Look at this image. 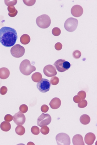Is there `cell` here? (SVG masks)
<instances>
[{"instance_id": "obj_13", "label": "cell", "mask_w": 97, "mask_h": 145, "mask_svg": "<svg viewBox=\"0 0 97 145\" xmlns=\"http://www.w3.org/2000/svg\"><path fill=\"white\" fill-rule=\"evenodd\" d=\"M96 139L95 135L93 133H87L85 136L84 141L85 143L87 145L93 144Z\"/></svg>"}, {"instance_id": "obj_34", "label": "cell", "mask_w": 97, "mask_h": 145, "mask_svg": "<svg viewBox=\"0 0 97 145\" xmlns=\"http://www.w3.org/2000/svg\"><path fill=\"white\" fill-rule=\"evenodd\" d=\"M8 91L7 87L4 86L2 87L0 89V93L2 95H4L6 94Z\"/></svg>"}, {"instance_id": "obj_14", "label": "cell", "mask_w": 97, "mask_h": 145, "mask_svg": "<svg viewBox=\"0 0 97 145\" xmlns=\"http://www.w3.org/2000/svg\"><path fill=\"white\" fill-rule=\"evenodd\" d=\"M61 102L59 98L56 97L53 98L49 104L51 108L53 109H57L59 108L61 106Z\"/></svg>"}, {"instance_id": "obj_1", "label": "cell", "mask_w": 97, "mask_h": 145, "mask_svg": "<svg viewBox=\"0 0 97 145\" xmlns=\"http://www.w3.org/2000/svg\"><path fill=\"white\" fill-rule=\"evenodd\" d=\"M18 38L16 30L13 28L4 27L0 29V42L7 47L13 46Z\"/></svg>"}, {"instance_id": "obj_19", "label": "cell", "mask_w": 97, "mask_h": 145, "mask_svg": "<svg viewBox=\"0 0 97 145\" xmlns=\"http://www.w3.org/2000/svg\"><path fill=\"white\" fill-rule=\"evenodd\" d=\"M80 122L83 125L88 124L90 121V116L87 114H84L82 115L80 117Z\"/></svg>"}, {"instance_id": "obj_3", "label": "cell", "mask_w": 97, "mask_h": 145, "mask_svg": "<svg viewBox=\"0 0 97 145\" xmlns=\"http://www.w3.org/2000/svg\"><path fill=\"white\" fill-rule=\"evenodd\" d=\"M37 26L42 29H46L50 25L51 20L50 17L46 14H43L38 17L36 19Z\"/></svg>"}, {"instance_id": "obj_4", "label": "cell", "mask_w": 97, "mask_h": 145, "mask_svg": "<svg viewBox=\"0 0 97 145\" xmlns=\"http://www.w3.org/2000/svg\"><path fill=\"white\" fill-rule=\"evenodd\" d=\"M57 70L61 72H64L68 70L71 65L69 62L66 61L64 59H61L57 60L54 64Z\"/></svg>"}, {"instance_id": "obj_15", "label": "cell", "mask_w": 97, "mask_h": 145, "mask_svg": "<svg viewBox=\"0 0 97 145\" xmlns=\"http://www.w3.org/2000/svg\"><path fill=\"white\" fill-rule=\"evenodd\" d=\"M72 143L74 145H84L83 137L80 134H77L72 138Z\"/></svg>"}, {"instance_id": "obj_23", "label": "cell", "mask_w": 97, "mask_h": 145, "mask_svg": "<svg viewBox=\"0 0 97 145\" xmlns=\"http://www.w3.org/2000/svg\"><path fill=\"white\" fill-rule=\"evenodd\" d=\"M40 128L36 126H33L31 129L32 133L35 135H37L40 132Z\"/></svg>"}, {"instance_id": "obj_8", "label": "cell", "mask_w": 97, "mask_h": 145, "mask_svg": "<svg viewBox=\"0 0 97 145\" xmlns=\"http://www.w3.org/2000/svg\"><path fill=\"white\" fill-rule=\"evenodd\" d=\"M56 139L57 145H69L71 144L70 137L66 133H61L58 134Z\"/></svg>"}, {"instance_id": "obj_17", "label": "cell", "mask_w": 97, "mask_h": 145, "mask_svg": "<svg viewBox=\"0 0 97 145\" xmlns=\"http://www.w3.org/2000/svg\"><path fill=\"white\" fill-rule=\"evenodd\" d=\"M8 10L9 12V16L11 17H15L17 15L18 12L15 7L13 6H9L8 7Z\"/></svg>"}, {"instance_id": "obj_22", "label": "cell", "mask_w": 97, "mask_h": 145, "mask_svg": "<svg viewBox=\"0 0 97 145\" xmlns=\"http://www.w3.org/2000/svg\"><path fill=\"white\" fill-rule=\"evenodd\" d=\"M15 131L16 133L18 135L21 136L25 134V129L22 125H19L15 128Z\"/></svg>"}, {"instance_id": "obj_32", "label": "cell", "mask_w": 97, "mask_h": 145, "mask_svg": "<svg viewBox=\"0 0 97 145\" xmlns=\"http://www.w3.org/2000/svg\"><path fill=\"white\" fill-rule=\"evenodd\" d=\"M24 3L28 6H31L36 3V1H23Z\"/></svg>"}, {"instance_id": "obj_9", "label": "cell", "mask_w": 97, "mask_h": 145, "mask_svg": "<svg viewBox=\"0 0 97 145\" xmlns=\"http://www.w3.org/2000/svg\"><path fill=\"white\" fill-rule=\"evenodd\" d=\"M51 117L49 114L42 113L37 119V126L40 127L47 126L51 123Z\"/></svg>"}, {"instance_id": "obj_10", "label": "cell", "mask_w": 97, "mask_h": 145, "mask_svg": "<svg viewBox=\"0 0 97 145\" xmlns=\"http://www.w3.org/2000/svg\"><path fill=\"white\" fill-rule=\"evenodd\" d=\"M13 117V121L17 125H23L26 121V118L25 115L21 111L16 113Z\"/></svg>"}, {"instance_id": "obj_25", "label": "cell", "mask_w": 97, "mask_h": 145, "mask_svg": "<svg viewBox=\"0 0 97 145\" xmlns=\"http://www.w3.org/2000/svg\"><path fill=\"white\" fill-rule=\"evenodd\" d=\"M50 129L46 126H44L42 127L40 130L41 133L44 135H46L50 132Z\"/></svg>"}, {"instance_id": "obj_28", "label": "cell", "mask_w": 97, "mask_h": 145, "mask_svg": "<svg viewBox=\"0 0 97 145\" xmlns=\"http://www.w3.org/2000/svg\"><path fill=\"white\" fill-rule=\"evenodd\" d=\"M19 110L23 113H25L28 110V107L26 105L23 104L20 106L19 108Z\"/></svg>"}, {"instance_id": "obj_7", "label": "cell", "mask_w": 97, "mask_h": 145, "mask_svg": "<svg viewBox=\"0 0 97 145\" xmlns=\"http://www.w3.org/2000/svg\"><path fill=\"white\" fill-rule=\"evenodd\" d=\"M10 52L12 56L16 58H20L23 56L25 52V49L19 44L15 45L12 48Z\"/></svg>"}, {"instance_id": "obj_11", "label": "cell", "mask_w": 97, "mask_h": 145, "mask_svg": "<svg viewBox=\"0 0 97 145\" xmlns=\"http://www.w3.org/2000/svg\"><path fill=\"white\" fill-rule=\"evenodd\" d=\"M43 72L45 75L48 77L55 76L57 74L55 67L50 64L47 65L44 68Z\"/></svg>"}, {"instance_id": "obj_30", "label": "cell", "mask_w": 97, "mask_h": 145, "mask_svg": "<svg viewBox=\"0 0 97 145\" xmlns=\"http://www.w3.org/2000/svg\"><path fill=\"white\" fill-rule=\"evenodd\" d=\"M17 0H15V1H4L5 4L8 6L11 5L13 6L17 4Z\"/></svg>"}, {"instance_id": "obj_29", "label": "cell", "mask_w": 97, "mask_h": 145, "mask_svg": "<svg viewBox=\"0 0 97 145\" xmlns=\"http://www.w3.org/2000/svg\"><path fill=\"white\" fill-rule=\"evenodd\" d=\"M72 55L73 57L76 59H79L81 56V52L78 51V50H76L74 51L72 53Z\"/></svg>"}, {"instance_id": "obj_20", "label": "cell", "mask_w": 97, "mask_h": 145, "mask_svg": "<svg viewBox=\"0 0 97 145\" xmlns=\"http://www.w3.org/2000/svg\"><path fill=\"white\" fill-rule=\"evenodd\" d=\"M31 38L30 36L27 34H24L22 35L20 38V42L23 44H27L30 42Z\"/></svg>"}, {"instance_id": "obj_27", "label": "cell", "mask_w": 97, "mask_h": 145, "mask_svg": "<svg viewBox=\"0 0 97 145\" xmlns=\"http://www.w3.org/2000/svg\"><path fill=\"white\" fill-rule=\"evenodd\" d=\"M87 104L88 103L86 100L84 99L78 103V106L80 108H84L87 107Z\"/></svg>"}, {"instance_id": "obj_35", "label": "cell", "mask_w": 97, "mask_h": 145, "mask_svg": "<svg viewBox=\"0 0 97 145\" xmlns=\"http://www.w3.org/2000/svg\"><path fill=\"white\" fill-rule=\"evenodd\" d=\"M49 109V107L46 104H44L41 107V110L43 113H47Z\"/></svg>"}, {"instance_id": "obj_21", "label": "cell", "mask_w": 97, "mask_h": 145, "mask_svg": "<svg viewBox=\"0 0 97 145\" xmlns=\"http://www.w3.org/2000/svg\"><path fill=\"white\" fill-rule=\"evenodd\" d=\"M31 79L33 82H38L41 80L42 79V76L40 72H36L32 75Z\"/></svg>"}, {"instance_id": "obj_33", "label": "cell", "mask_w": 97, "mask_h": 145, "mask_svg": "<svg viewBox=\"0 0 97 145\" xmlns=\"http://www.w3.org/2000/svg\"><path fill=\"white\" fill-rule=\"evenodd\" d=\"M13 119V116L9 114H7L5 116L4 118V120L5 121L7 122H11Z\"/></svg>"}, {"instance_id": "obj_36", "label": "cell", "mask_w": 97, "mask_h": 145, "mask_svg": "<svg viewBox=\"0 0 97 145\" xmlns=\"http://www.w3.org/2000/svg\"><path fill=\"white\" fill-rule=\"evenodd\" d=\"M62 44L60 42L57 43L55 44V48L57 51H60L62 49Z\"/></svg>"}, {"instance_id": "obj_5", "label": "cell", "mask_w": 97, "mask_h": 145, "mask_svg": "<svg viewBox=\"0 0 97 145\" xmlns=\"http://www.w3.org/2000/svg\"><path fill=\"white\" fill-rule=\"evenodd\" d=\"M78 22L77 19L73 18L68 19L65 21L64 27L67 31L73 32L76 29Z\"/></svg>"}, {"instance_id": "obj_24", "label": "cell", "mask_w": 97, "mask_h": 145, "mask_svg": "<svg viewBox=\"0 0 97 145\" xmlns=\"http://www.w3.org/2000/svg\"><path fill=\"white\" fill-rule=\"evenodd\" d=\"M60 29L58 27H56L53 28L52 30V33L55 36H57L60 35L61 34Z\"/></svg>"}, {"instance_id": "obj_31", "label": "cell", "mask_w": 97, "mask_h": 145, "mask_svg": "<svg viewBox=\"0 0 97 145\" xmlns=\"http://www.w3.org/2000/svg\"><path fill=\"white\" fill-rule=\"evenodd\" d=\"M77 94L80 97L82 100L84 99L86 97V93L83 91H79L78 93Z\"/></svg>"}, {"instance_id": "obj_37", "label": "cell", "mask_w": 97, "mask_h": 145, "mask_svg": "<svg viewBox=\"0 0 97 145\" xmlns=\"http://www.w3.org/2000/svg\"><path fill=\"white\" fill-rule=\"evenodd\" d=\"M73 100L74 102L77 103H78L81 101V99L79 96L77 95L74 97Z\"/></svg>"}, {"instance_id": "obj_6", "label": "cell", "mask_w": 97, "mask_h": 145, "mask_svg": "<svg viewBox=\"0 0 97 145\" xmlns=\"http://www.w3.org/2000/svg\"><path fill=\"white\" fill-rule=\"evenodd\" d=\"M51 86L50 81L45 78L42 79L37 84V88L41 92L43 93H45L49 91Z\"/></svg>"}, {"instance_id": "obj_26", "label": "cell", "mask_w": 97, "mask_h": 145, "mask_svg": "<svg viewBox=\"0 0 97 145\" xmlns=\"http://www.w3.org/2000/svg\"><path fill=\"white\" fill-rule=\"evenodd\" d=\"M59 82V79L56 76L52 77L51 80L50 82L51 84L53 85H56Z\"/></svg>"}, {"instance_id": "obj_2", "label": "cell", "mask_w": 97, "mask_h": 145, "mask_svg": "<svg viewBox=\"0 0 97 145\" xmlns=\"http://www.w3.org/2000/svg\"><path fill=\"white\" fill-rule=\"evenodd\" d=\"M36 67L31 65L28 59L24 60L21 63L19 70L25 76L30 75L33 72L36 70Z\"/></svg>"}, {"instance_id": "obj_18", "label": "cell", "mask_w": 97, "mask_h": 145, "mask_svg": "<svg viewBox=\"0 0 97 145\" xmlns=\"http://www.w3.org/2000/svg\"><path fill=\"white\" fill-rule=\"evenodd\" d=\"M0 127L2 131L4 132H8L11 129V125L8 122L3 121L1 123L0 125Z\"/></svg>"}, {"instance_id": "obj_12", "label": "cell", "mask_w": 97, "mask_h": 145, "mask_svg": "<svg viewBox=\"0 0 97 145\" xmlns=\"http://www.w3.org/2000/svg\"><path fill=\"white\" fill-rule=\"evenodd\" d=\"M83 8L79 5H76L73 7L71 9V12L73 16L76 17L81 16L83 13Z\"/></svg>"}, {"instance_id": "obj_16", "label": "cell", "mask_w": 97, "mask_h": 145, "mask_svg": "<svg viewBox=\"0 0 97 145\" xmlns=\"http://www.w3.org/2000/svg\"><path fill=\"white\" fill-rule=\"evenodd\" d=\"M10 71L9 69L6 68H2L0 69V79H6L9 76Z\"/></svg>"}]
</instances>
